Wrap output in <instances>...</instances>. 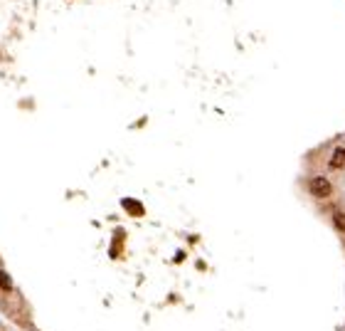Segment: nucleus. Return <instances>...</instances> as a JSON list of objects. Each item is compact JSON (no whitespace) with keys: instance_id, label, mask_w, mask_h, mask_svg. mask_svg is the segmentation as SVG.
Returning <instances> with one entry per match:
<instances>
[{"instance_id":"39448f33","label":"nucleus","mask_w":345,"mask_h":331,"mask_svg":"<svg viewBox=\"0 0 345 331\" xmlns=\"http://www.w3.org/2000/svg\"><path fill=\"white\" fill-rule=\"evenodd\" d=\"M0 289H3V292H10V289H13V279H10V274L3 272V270H0Z\"/></svg>"},{"instance_id":"f03ea898","label":"nucleus","mask_w":345,"mask_h":331,"mask_svg":"<svg viewBox=\"0 0 345 331\" xmlns=\"http://www.w3.org/2000/svg\"><path fill=\"white\" fill-rule=\"evenodd\" d=\"M343 166H345V149H343V146H338V149L330 154L328 168H330V171H338V168H343Z\"/></svg>"},{"instance_id":"20e7f679","label":"nucleus","mask_w":345,"mask_h":331,"mask_svg":"<svg viewBox=\"0 0 345 331\" xmlns=\"http://www.w3.org/2000/svg\"><path fill=\"white\" fill-rule=\"evenodd\" d=\"M124 208H126V210H131L136 217H138V215H143V205H141L138 200H128V198H126V200H124Z\"/></svg>"},{"instance_id":"f257e3e1","label":"nucleus","mask_w":345,"mask_h":331,"mask_svg":"<svg viewBox=\"0 0 345 331\" xmlns=\"http://www.w3.org/2000/svg\"><path fill=\"white\" fill-rule=\"evenodd\" d=\"M309 191H311V195H316V198H328L330 191H333V186H330V180H328L326 175H316V178H311V183H309Z\"/></svg>"},{"instance_id":"7ed1b4c3","label":"nucleus","mask_w":345,"mask_h":331,"mask_svg":"<svg viewBox=\"0 0 345 331\" xmlns=\"http://www.w3.org/2000/svg\"><path fill=\"white\" fill-rule=\"evenodd\" d=\"M333 225H335L338 233H345V213L343 210H335L333 213Z\"/></svg>"}]
</instances>
